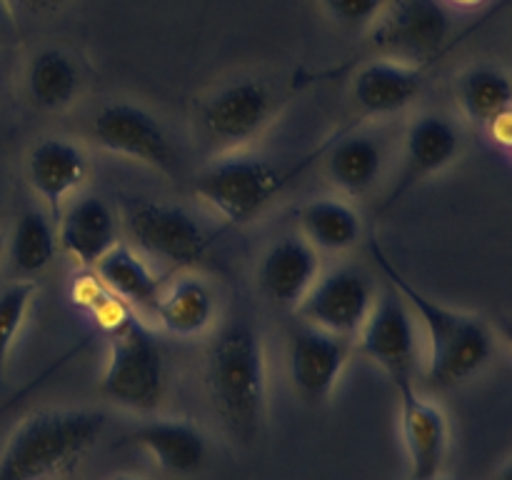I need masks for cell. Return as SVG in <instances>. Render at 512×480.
Here are the masks:
<instances>
[{"label": "cell", "mask_w": 512, "mask_h": 480, "mask_svg": "<svg viewBox=\"0 0 512 480\" xmlns=\"http://www.w3.org/2000/svg\"><path fill=\"white\" fill-rule=\"evenodd\" d=\"M320 273V250H315L303 235H283L270 243L260 258L258 285L270 303L298 313Z\"/></svg>", "instance_id": "obj_15"}, {"label": "cell", "mask_w": 512, "mask_h": 480, "mask_svg": "<svg viewBox=\"0 0 512 480\" xmlns=\"http://www.w3.org/2000/svg\"><path fill=\"white\" fill-rule=\"evenodd\" d=\"M18 3L23 5V8H28L30 13L45 15V13H55V10H60L68 0H18Z\"/></svg>", "instance_id": "obj_30"}, {"label": "cell", "mask_w": 512, "mask_h": 480, "mask_svg": "<svg viewBox=\"0 0 512 480\" xmlns=\"http://www.w3.org/2000/svg\"><path fill=\"white\" fill-rule=\"evenodd\" d=\"M155 318L165 333L175 338H200L208 333L218 318V295L208 280L185 275L175 283L163 285Z\"/></svg>", "instance_id": "obj_20"}, {"label": "cell", "mask_w": 512, "mask_h": 480, "mask_svg": "<svg viewBox=\"0 0 512 480\" xmlns=\"http://www.w3.org/2000/svg\"><path fill=\"white\" fill-rule=\"evenodd\" d=\"M123 443L143 448L163 470L175 475L198 473L208 458L205 433L190 420L163 418L150 420L125 435Z\"/></svg>", "instance_id": "obj_19"}, {"label": "cell", "mask_w": 512, "mask_h": 480, "mask_svg": "<svg viewBox=\"0 0 512 480\" xmlns=\"http://www.w3.org/2000/svg\"><path fill=\"white\" fill-rule=\"evenodd\" d=\"M395 390L410 480H438L450 450L448 418L438 405L418 393L415 380L395 385Z\"/></svg>", "instance_id": "obj_13"}, {"label": "cell", "mask_w": 512, "mask_h": 480, "mask_svg": "<svg viewBox=\"0 0 512 480\" xmlns=\"http://www.w3.org/2000/svg\"><path fill=\"white\" fill-rule=\"evenodd\" d=\"M35 295H38V285L33 278L18 280L0 293V378L8 368V358L13 353L20 330H23Z\"/></svg>", "instance_id": "obj_27"}, {"label": "cell", "mask_w": 512, "mask_h": 480, "mask_svg": "<svg viewBox=\"0 0 512 480\" xmlns=\"http://www.w3.org/2000/svg\"><path fill=\"white\" fill-rule=\"evenodd\" d=\"M375 300L378 293L368 273L358 268H335L320 273L298 315L315 328L353 340L368 320Z\"/></svg>", "instance_id": "obj_11"}, {"label": "cell", "mask_w": 512, "mask_h": 480, "mask_svg": "<svg viewBox=\"0 0 512 480\" xmlns=\"http://www.w3.org/2000/svg\"><path fill=\"white\" fill-rule=\"evenodd\" d=\"M90 135L105 153L133 160L163 175H178V148L165 125L143 105L113 100L95 110Z\"/></svg>", "instance_id": "obj_9"}, {"label": "cell", "mask_w": 512, "mask_h": 480, "mask_svg": "<svg viewBox=\"0 0 512 480\" xmlns=\"http://www.w3.org/2000/svg\"><path fill=\"white\" fill-rule=\"evenodd\" d=\"M205 390L230 438L253 443L268 413V358L253 323L233 318L220 325L205 355Z\"/></svg>", "instance_id": "obj_2"}, {"label": "cell", "mask_w": 512, "mask_h": 480, "mask_svg": "<svg viewBox=\"0 0 512 480\" xmlns=\"http://www.w3.org/2000/svg\"><path fill=\"white\" fill-rule=\"evenodd\" d=\"M8 18H10L8 0H0V33H3V30H5V25H8Z\"/></svg>", "instance_id": "obj_33"}, {"label": "cell", "mask_w": 512, "mask_h": 480, "mask_svg": "<svg viewBox=\"0 0 512 480\" xmlns=\"http://www.w3.org/2000/svg\"><path fill=\"white\" fill-rule=\"evenodd\" d=\"M3 253H5V240L3 235H0V260H3Z\"/></svg>", "instance_id": "obj_37"}, {"label": "cell", "mask_w": 512, "mask_h": 480, "mask_svg": "<svg viewBox=\"0 0 512 480\" xmlns=\"http://www.w3.org/2000/svg\"><path fill=\"white\" fill-rule=\"evenodd\" d=\"M275 163L263 155L225 153L205 165L193 180V193L228 225H245L263 215L303 170Z\"/></svg>", "instance_id": "obj_4"}, {"label": "cell", "mask_w": 512, "mask_h": 480, "mask_svg": "<svg viewBox=\"0 0 512 480\" xmlns=\"http://www.w3.org/2000/svg\"><path fill=\"white\" fill-rule=\"evenodd\" d=\"M120 223L138 253L178 270L203 263L215 240L188 208L158 198H123Z\"/></svg>", "instance_id": "obj_5"}, {"label": "cell", "mask_w": 512, "mask_h": 480, "mask_svg": "<svg viewBox=\"0 0 512 480\" xmlns=\"http://www.w3.org/2000/svg\"><path fill=\"white\" fill-rule=\"evenodd\" d=\"M450 3L465 5V8H473V5H480V3H483V0H450Z\"/></svg>", "instance_id": "obj_35"}, {"label": "cell", "mask_w": 512, "mask_h": 480, "mask_svg": "<svg viewBox=\"0 0 512 480\" xmlns=\"http://www.w3.org/2000/svg\"><path fill=\"white\" fill-rule=\"evenodd\" d=\"M168 390V363L155 335L133 318L110 333L100 393L133 413H153Z\"/></svg>", "instance_id": "obj_6"}, {"label": "cell", "mask_w": 512, "mask_h": 480, "mask_svg": "<svg viewBox=\"0 0 512 480\" xmlns=\"http://www.w3.org/2000/svg\"><path fill=\"white\" fill-rule=\"evenodd\" d=\"M303 238L323 253H345L363 238L360 213L343 198H315L300 208Z\"/></svg>", "instance_id": "obj_23"}, {"label": "cell", "mask_w": 512, "mask_h": 480, "mask_svg": "<svg viewBox=\"0 0 512 480\" xmlns=\"http://www.w3.org/2000/svg\"><path fill=\"white\" fill-rule=\"evenodd\" d=\"M105 413L93 408L38 410L0 450V480H48L73 468L103 435Z\"/></svg>", "instance_id": "obj_3"}, {"label": "cell", "mask_w": 512, "mask_h": 480, "mask_svg": "<svg viewBox=\"0 0 512 480\" xmlns=\"http://www.w3.org/2000/svg\"><path fill=\"white\" fill-rule=\"evenodd\" d=\"M385 165V150L375 135L348 133L330 145L325 155V170L340 193L348 198L368 195L380 180Z\"/></svg>", "instance_id": "obj_22"}, {"label": "cell", "mask_w": 512, "mask_h": 480, "mask_svg": "<svg viewBox=\"0 0 512 480\" xmlns=\"http://www.w3.org/2000/svg\"><path fill=\"white\" fill-rule=\"evenodd\" d=\"M370 255H373L375 265L385 275V280L410 305L415 320L423 325L425 345H428L423 373L425 383L430 388L448 390L475 378L493 360L495 343H498L493 325L480 315L448 308V305L425 295L420 288H415L395 268V263L385 255V250L380 248L375 238H370Z\"/></svg>", "instance_id": "obj_1"}, {"label": "cell", "mask_w": 512, "mask_h": 480, "mask_svg": "<svg viewBox=\"0 0 512 480\" xmlns=\"http://www.w3.org/2000/svg\"><path fill=\"white\" fill-rule=\"evenodd\" d=\"M323 5L345 28H365L378 18L388 0H323Z\"/></svg>", "instance_id": "obj_28"}, {"label": "cell", "mask_w": 512, "mask_h": 480, "mask_svg": "<svg viewBox=\"0 0 512 480\" xmlns=\"http://www.w3.org/2000/svg\"><path fill=\"white\" fill-rule=\"evenodd\" d=\"M458 103L470 123L488 128L512 105V78L498 65H473L458 78Z\"/></svg>", "instance_id": "obj_26"}, {"label": "cell", "mask_w": 512, "mask_h": 480, "mask_svg": "<svg viewBox=\"0 0 512 480\" xmlns=\"http://www.w3.org/2000/svg\"><path fill=\"white\" fill-rule=\"evenodd\" d=\"M495 335H498V338L503 340L505 345H508L510 353H512V318H510V315H503V318H498V323H495Z\"/></svg>", "instance_id": "obj_32"}, {"label": "cell", "mask_w": 512, "mask_h": 480, "mask_svg": "<svg viewBox=\"0 0 512 480\" xmlns=\"http://www.w3.org/2000/svg\"><path fill=\"white\" fill-rule=\"evenodd\" d=\"M488 133H490V138L500 145V148H505L510 153L512 150V105L508 110H503V113H500L498 118L488 125Z\"/></svg>", "instance_id": "obj_29"}, {"label": "cell", "mask_w": 512, "mask_h": 480, "mask_svg": "<svg viewBox=\"0 0 512 480\" xmlns=\"http://www.w3.org/2000/svg\"><path fill=\"white\" fill-rule=\"evenodd\" d=\"M88 173L90 163L85 150L75 140L58 138V135L40 138L25 160L30 188L48 205L53 220L65 208L70 195L88 180Z\"/></svg>", "instance_id": "obj_17"}, {"label": "cell", "mask_w": 512, "mask_h": 480, "mask_svg": "<svg viewBox=\"0 0 512 480\" xmlns=\"http://www.w3.org/2000/svg\"><path fill=\"white\" fill-rule=\"evenodd\" d=\"M110 480H140V478H133V475H118V478H110Z\"/></svg>", "instance_id": "obj_36"}, {"label": "cell", "mask_w": 512, "mask_h": 480, "mask_svg": "<svg viewBox=\"0 0 512 480\" xmlns=\"http://www.w3.org/2000/svg\"><path fill=\"white\" fill-rule=\"evenodd\" d=\"M95 278L115 295L123 300L128 308L143 310V313H155L163 283L153 265L145 260L143 253L128 243H118L113 250L103 255L95 265Z\"/></svg>", "instance_id": "obj_21"}, {"label": "cell", "mask_w": 512, "mask_h": 480, "mask_svg": "<svg viewBox=\"0 0 512 480\" xmlns=\"http://www.w3.org/2000/svg\"><path fill=\"white\" fill-rule=\"evenodd\" d=\"M350 358V340L320 330L310 323H300L290 330L285 360L293 390L305 405L328 403Z\"/></svg>", "instance_id": "obj_12"}, {"label": "cell", "mask_w": 512, "mask_h": 480, "mask_svg": "<svg viewBox=\"0 0 512 480\" xmlns=\"http://www.w3.org/2000/svg\"><path fill=\"white\" fill-rule=\"evenodd\" d=\"M120 215L100 195H80L58 215V248L78 268H95L118 240Z\"/></svg>", "instance_id": "obj_16"}, {"label": "cell", "mask_w": 512, "mask_h": 480, "mask_svg": "<svg viewBox=\"0 0 512 480\" xmlns=\"http://www.w3.org/2000/svg\"><path fill=\"white\" fill-rule=\"evenodd\" d=\"M510 5H512V0H498V3H495V5H493V8H490V10H488V13H485V15H483V18H480V20H478V23H475V25H473V28H470V30H468V33H463V35H460V40H465V35H470V33H473V30H475V28H480V25H485V23H488V20H493V18H495V15H498V13H503V10H505V8H510ZM460 40H455V43H460Z\"/></svg>", "instance_id": "obj_31"}, {"label": "cell", "mask_w": 512, "mask_h": 480, "mask_svg": "<svg viewBox=\"0 0 512 480\" xmlns=\"http://www.w3.org/2000/svg\"><path fill=\"white\" fill-rule=\"evenodd\" d=\"M463 153V133L458 123L443 113H423L408 125L403 143V168L400 180L385 198L383 210L398 203L420 180L438 175Z\"/></svg>", "instance_id": "obj_14"}, {"label": "cell", "mask_w": 512, "mask_h": 480, "mask_svg": "<svg viewBox=\"0 0 512 480\" xmlns=\"http://www.w3.org/2000/svg\"><path fill=\"white\" fill-rule=\"evenodd\" d=\"M278 113V95L260 78H235L200 103L198 130L218 153H235L258 138Z\"/></svg>", "instance_id": "obj_8"}, {"label": "cell", "mask_w": 512, "mask_h": 480, "mask_svg": "<svg viewBox=\"0 0 512 480\" xmlns=\"http://www.w3.org/2000/svg\"><path fill=\"white\" fill-rule=\"evenodd\" d=\"M368 28L370 43L385 58L428 68L448 53L453 15L445 0H388Z\"/></svg>", "instance_id": "obj_7"}, {"label": "cell", "mask_w": 512, "mask_h": 480, "mask_svg": "<svg viewBox=\"0 0 512 480\" xmlns=\"http://www.w3.org/2000/svg\"><path fill=\"white\" fill-rule=\"evenodd\" d=\"M425 88L423 65L380 58L355 73L350 95L365 115L385 118L408 110Z\"/></svg>", "instance_id": "obj_18"}, {"label": "cell", "mask_w": 512, "mask_h": 480, "mask_svg": "<svg viewBox=\"0 0 512 480\" xmlns=\"http://www.w3.org/2000/svg\"><path fill=\"white\" fill-rule=\"evenodd\" d=\"M495 480H512V460H508V463H505V468L500 470L498 478H495Z\"/></svg>", "instance_id": "obj_34"}, {"label": "cell", "mask_w": 512, "mask_h": 480, "mask_svg": "<svg viewBox=\"0 0 512 480\" xmlns=\"http://www.w3.org/2000/svg\"><path fill=\"white\" fill-rule=\"evenodd\" d=\"M355 343H358V353L385 370L393 385L415 380V358H418L415 315L403 295L390 283L388 290H383L375 300Z\"/></svg>", "instance_id": "obj_10"}, {"label": "cell", "mask_w": 512, "mask_h": 480, "mask_svg": "<svg viewBox=\"0 0 512 480\" xmlns=\"http://www.w3.org/2000/svg\"><path fill=\"white\" fill-rule=\"evenodd\" d=\"M438 480H443V478H438Z\"/></svg>", "instance_id": "obj_39"}, {"label": "cell", "mask_w": 512, "mask_h": 480, "mask_svg": "<svg viewBox=\"0 0 512 480\" xmlns=\"http://www.w3.org/2000/svg\"><path fill=\"white\" fill-rule=\"evenodd\" d=\"M58 250V230L53 218L38 208L23 210L8 238V255L15 273L23 278H35L50 268Z\"/></svg>", "instance_id": "obj_25"}, {"label": "cell", "mask_w": 512, "mask_h": 480, "mask_svg": "<svg viewBox=\"0 0 512 480\" xmlns=\"http://www.w3.org/2000/svg\"><path fill=\"white\" fill-rule=\"evenodd\" d=\"M25 90L35 108L60 113L70 108L80 93L78 65L58 48L38 50L25 70Z\"/></svg>", "instance_id": "obj_24"}, {"label": "cell", "mask_w": 512, "mask_h": 480, "mask_svg": "<svg viewBox=\"0 0 512 480\" xmlns=\"http://www.w3.org/2000/svg\"><path fill=\"white\" fill-rule=\"evenodd\" d=\"M510 155H512V150H510Z\"/></svg>", "instance_id": "obj_38"}]
</instances>
